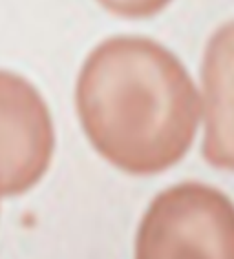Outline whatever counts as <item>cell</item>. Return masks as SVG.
Segmentation results:
<instances>
[{
  "label": "cell",
  "mask_w": 234,
  "mask_h": 259,
  "mask_svg": "<svg viewBox=\"0 0 234 259\" xmlns=\"http://www.w3.org/2000/svg\"><path fill=\"white\" fill-rule=\"evenodd\" d=\"M75 104L92 146L134 176L181 161L200 122V97L185 66L145 37L99 44L83 64Z\"/></svg>",
  "instance_id": "1"
},
{
  "label": "cell",
  "mask_w": 234,
  "mask_h": 259,
  "mask_svg": "<svg viewBox=\"0 0 234 259\" xmlns=\"http://www.w3.org/2000/svg\"><path fill=\"white\" fill-rule=\"evenodd\" d=\"M136 259H234V204L202 183L172 186L141 221Z\"/></svg>",
  "instance_id": "2"
},
{
  "label": "cell",
  "mask_w": 234,
  "mask_h": 259,
  "mask_svg": "<svg viewBox=\"0 0 234 259\" xmlns=\"http://www.w3.org/2000/svg\"><path fill=\"white\" fill-rule=\"evenodd\" d=\"M53 148L52 113L41 92L22 75L0 70V197L37 185Z\"/></svg>",
  "instance_id": "3"
},
{
  "label": "cell",
  "mask_w": 234,
  "mask_h": 259,
  "mask_svg": "<svg viewBox=\"0 0 234 259\" xmlns=\"http://www.w3.org/2000/svg\"><path fill=\"white\" fill-rule=\"evenodd\" d=\"M202 84L203 157L216 168L234 170V22L221 26L207 44Z\"/></svg>",
  "instance_id": "4"
},
{
  "label": "cell",
  "mask_w": 234,
  "mask_h": 259,
  "mask_svg": "<svg viewBox=\"0 0 234 259\" xmlns=\"http://www.w3.org/2000/svg\"><path fill=\"white\" fill-rule=\"evenodd\" d=\"M104 10L119 17L128 19H143L160 13L170 0H97Z\"/></svg>",
  "instance_id": "5"
}]
</instances>
